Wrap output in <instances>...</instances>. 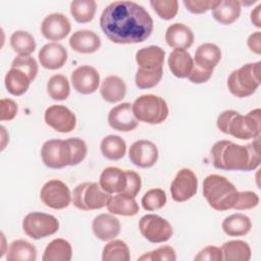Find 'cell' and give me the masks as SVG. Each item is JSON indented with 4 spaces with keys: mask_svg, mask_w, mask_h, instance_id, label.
I'll return each instance as SVG.
<instances>
[{
    "mask_svg": "<svg viewBox=\"0 0 261 261\" xmlns=\"http://www.w3.org/2000/svg\"><path fill=\"white\" fill-rule=\"evenodd\" d=\"M100 27L113 43L137 44L150 37L154 23L142 5L133 1H114L102 11Z\"/></svg>",
    "mask_w": 261,
    "mask_h": 261,
    "instance_id": "cell-1",
    "label": "cell"
},
{
    "mask_svg": "<svg viewBox=\"0 0 261 261\" xmlns=\"http://www.w3.org/2000/svg\"><path fill=\"white\" fill-rule=\"evenodd\" d=\"M259 148V137L246 146L227 140L218 141L211 148L213 166L222 170H254L261 161Z\"/></svg>",
    "mask_w": 261,
    "mask_h": 261,
    "instance_id": "cell-2",
    "label": "cell"
},
{
    "mask_svg": "<svg viewBox=\"0 0 261 261\" xmlns=\"http://www.w3.org/2000/svg\"><path fill=\"white\" fill-rule=\"evenodd\" d=\"M239 191L226 177L210 174L203 181V195L209 206L216 211L233 209Z\"/></svg>",
    "mask_w": 261,
    "mask_h": 261,
    "instance_id": "cell-3",
    "label": "cell"
},
{
    "mask_svg": "<svg viewBox=\"0 0 261 261\" xmlns=\"http://www.w3.org/2000/svg\"><path fill=\"white\" fill-rule=\"evenodd\" d=\"M261 62L247 63L231 71L227 79L229 92L239 98H245L255 93L260 85Z\"/></svg>",
    "mask_w": 261,
    "mask_h": 261,
    "instance_id": "cell-4",
    "label": "cell"
},
{
    "mask_svg": "<svg viewBox=\"0 0 261 261\" xmlns=\"http://www.w3.org/2000/svg\"><path fill=\"white\" fill-rule=\"evenodd\" d=\"M133 112L139 121L159 124L168 116L166 101L156 95L148 94L138 97L132 104Z\"/></svg>",
    "mask_w": 261,
    "mask_h": 261,
    "instance_id": "cell-5",
    "label": "cell"
},
{
    "mask_svg": "<svg viewBox=\"0 0 261 261\" xmlns=\"http://www.w3.org/2000/svg\"><path fill=\"white\" fill-rule=\"evenodd\" d=\"M111 194L105 192L97 182H83L77 185L72 192L73 205L83 211L97 210L107 206Z\"/></svg>",
    "mask_w": 261,
    "mask_h": 261,
    "instance_id": "cell-6",
    "label": "cell"
},
{
    "mask_svg": "<svg viewBox=\"0 0 261 261\" xmlns=\"http://www.w3.org/2000/svg\"><path fill=\"white\" fill-rule=\"evenodd\" d=\"M260 116L261 110L259 108L245 115L236 111L228 122L226 135L240 140L258 138L260 135Z\"/></svg>",
    "mask_w": 261,
    "mask_h": 261,
    "instance_id": "cell-7",
    "label": "cell"
},
{
    "mask_svg": "<svg viewBox=\"0 0 261 261\" xmlns=\"http://www.w3.org/2000/svg\"><path fill=\"white\" fill-rule=\"evenodd\" d=\"M59 228L57 218L43 212H31L22 220V229L27 236L40 240L54 234Z\"/></svg>",
    "mask_w": 261,
    "mask_h": 261,
    "instance_id": "cell-8",
    "label": "cell"
},
{
    "mask_svg": "<svg viewBox=\"0 0 261 261\" xmlns=\"http://www.w3.org/2000/svg\"><path fill=\"white\" fill-rule=\"evenodd\" d=\"M41 158L49 168L60 169L70 166L71 149L67 140L53 139L46 141L41 148Z\"/></svg>",
    "mask_w": 261,
    "mask_h": 261,
    "instance_id": "cell-9",
    "label": "cell"
},
{
    "mask_svg": "<svg viewBox=\"0 0 261 261\" xmlns=\"http://www.w3.org/2000/svg\"><path fill=\"white\" fill-rule=\"evenodd\" d=\"M139 229L142 236L153 244L167 242L173 232L169 221L156 214L144 215L139 221Z\"/></svg>",
    "mask_w": 261,
    "mask_h": 261,
    "instance_id": "cell-10",
    "label": "cell"
},
{
    "mask_svg": "<svg viewBox=\"0 0 261 261\" xmlns=\"http://www.w3.org/2000/svg\"><path fill=\"white\" fill-rule=\"evenodd\" d=\"M40 198L47 207L55 210L68 207L71 202L69 188L59 179L48 180L41 189Z\"/></svg>",
    "mask_w": 261,
    "mask_h": 261,
    "instance_id": "cell-11",
    "label": "cell"
},
{
    "mask_svg": "<svg viewBox=\"0 0 261 261\" xmlns=\"http://www.w3.org/2000/svg\"><path fill=\"white\" fill-rule=\"evenodd\" d=\"M198 189V178L189 168H181L174 176L171 186V197L175 202H186L194 197Z\"/></svg>",
    "mask_w": 261,
    "mask_h": 261,
    "instance_id": "cell-12",
    "label": "cell"
},
{
    "mask_svg": "<svg viewBox=\"0 0 261 261\" xmlns=\"http://www.w3.org/2000/svg\"><path fill=\"white\" fill-rule=\"evenodd\" d=\"M45 122L58 133H70L76 124L75 114L64 105L49 106L44 114Z\"/></svg>",
    "mask_w": 261,
    "mask_h": 261,
    "instance_id": "cell-13",
    "label": "cell"
},
{
    "mask_svg": "<svg viewBox=\"0 0 261 261\" xmlns=\"http://www.w3.org/2000/svg\"><path fill=\"white\" fill-rule=\"evenodd\" d=\"M128 157L134 165L149 168L155 165L158 160V149L151 141L139 140L130 145Z\"/></svg>",
    "mask_w": 261,
    "mask_h": 261,
    "instance_id": "cell-14",
    "label": "cell"
},
{
    "mask_svg": "<svg viewBox=\"0 0 261 261\" xmlns=\"http://www.w3.org/2000/svg\"><path fill=\"white\" fill-rule=\"evenodd\" d=\"M70 80L73 89L83 95L96 92L100 84L99 72L90 65H82L75 68L71 73Z\"/></svg>",
    "mask_w": 261,
    "mask_h": 261,
    "instance_id": "cell-15",
    "label": "cell"
},
{
    "mask_svg": "<svg viewBox=\"0 0 261 261\" xmlns=\"http://www.w3.org/2000/svg\"><path fill=\"white\" fill-rule=\"evenodd\" d=\"M108 124L118 132L134 130L138 126L139 120L133 112L132 104L125 102L114 106L108 113Z\"/></svg>",
    "mask_w": 261,
    "mask_h": 261,
    "instance_id": "cell-16",
    "label": "cell"
},
{
    "mask_svg": "<svg viewBox=\"0 0 261 261\" xmlns=\"http://www.w3.org/2000/svg\"><path fill=\"white\" fill-rule=\"evenodd\" d=\"M71 30L67 16L62 13H51L41 23V33L49 41H60L64 39Z\"/></svg>",
    "mask_w": 261,
    "mask_h": 261,
    "instance_id": "cell-17",
    "label": "cell"
},
{
    "mask_svg": "<svg viewBox=\"0 0 261 261\" xmlns=\"http://www.w3.org/2000/svg\"><path fill=\"white\" fill-rule=\"evenodd\" d=\"M38 57L44 68L55 70L61 68L65 64L67 60V51L61 44L52 42L41 48Z\"/></svg>",
    "mask_w": 261,
    "mask_h": 261,
    "instance_id": "cell-18",
    "label": "cell"
},
{
    "mask_svg": "<svg viewBox=\"0 0 261 261\" xmlns=\"http://www.w3.org/2000/svg\"><path fill=\"white\" fill-rule=\"evenodd\" d=\"M120 221L112 214H100L93 219L92 229L96 238L101 241L115 239L120 232Z\"/></svg>",
    "mask_w": 261,
    "mask_h": 261,
    "instance_id": "cell-19",
    "label": "cell"
},
{
    "mask_svg": "<svg viewBox=\"0 0 261 261\" xmlns=\"http://www.w3.org/2000/svg\"><path fill=\"white\" fill-rule=\"evenodd\" d=\"M69 46L72 50L79 53L91 54L99 50L101 39L93 31L81 30L71 35L69 38Z\"/></svg>",
    "mask_w": 261,
    "mask_h": 261,
    "instance_id": "cell-20",
    "label": "cell"
},
{
    "mask_svg": "<svg viewBox=\"0 0 261 261\" xmlns=\"http://www.w3.org/2000/svg\"><path fill=\"white\" fill-rule=\"evenodd\" d=\"M100 187L109 194H120L126 187V173L118 167H106L99 177Z\"/></svg>",
    "mask_w": 261,
    "mask_h": 261,
    "instance_id": "cell-21",
    "label": "cell"
},
{
    "mask_svg": "<svg viewBox=\"0 0 261 261\" xmlns=\"http://www.w3.org/2000/svg\"><path fill=\"white\" fill-rule=\"evenodd\" d=\"M165 41L174 49H188L194 43L193 31L186 24L175 22L170 24L165 33Z\"/></svg>",
    "mask_w": 261,
    "mask_h": 261,
    "instance_id": "cell-22",
    "label": "cell"
},
{
    "mask_svg": "<svg viewBox=\"0 0 261 261\" xmlns=\"http://www.w3.org/2000/svg\"><path fill=\"white\" fill-rule=\"evenodd\" d=\"M241 8V3L237 0H214L212 16L222 24H231L240 17Z\"/></svg>",
    "mask_w": 261,
    "mask_h": 261,
    "instance_id": "cell-23",
    "label": "cell"
},
{
    "mask_svg": "<svg viewBox=\"0 0 261 261\" xmlns=\"http://www.w3.org/2000/svg\"><path fill=\"white\" fill-rule=\"evenodd\" d=\"M167 62L171 73L178 79L188 77L194 64L191 54L185 49H174L169 54Z\"/></svg>",
    "mask_w": 261,
    "mask_h": 261,
    "instance_id": "cell-24",
    "label": "cell"
},
{
    "mask_svg": "<svg viewBox=\"0 0 261 261\" xmlns=\"http://www.w3.org/2000/svg\"><path fill=\"white\" fill-rule=\"evenodd\" d=\"M220 59L221 51L219 47L212 43H204L197 48L194 63L203 69L213 71Z\"/></svg>",
    "mask_w": 261,
    "mask_h": 261,
    "instance_id": "cell-25",
    "label": "cell"
},
{
    "mask_svg": "<svg viewBox=\"0 0 261 261\" xmlns=\"http://www.w3.org/2000/svg\"><path fill=\"white\" fill-rule=\"evenodd\" d=\"M100 94L108 103L119 102L126 94L125 83L117 75H108L101 83Z\"/></svg>",
    "mask_w": 261,
    "mask_h": 261,
    "instance_id": "cell-26",
    "label": "cell"
},
{
    "mask_svg": "<svg viewBox=\"0 0 261 261\" xmlns=\"http://www.w3.org/2000/svg\"><path fill=\"white\" fill-rule=\"evenodd\" d=\"M164 50L159 46H148L136 53V61L142 68H161L164 63Z\"/></svg>",
    "mask_w": 261,
    "mask_h": 261,
    "instance_id": "cell-27",
    "label": "cell"
},
{
    "mask_svg": "<svg viewBox=\"0 0 261 261\" xmlns=\"http://www.w3.org/2000/svg\"><path fill=\"white\" fill-rule=\"evenodd\" d=\"M106 207L110 213L121 216H134L139 212V205L135 198L121 193L111 196Z\"/></svg>",
    "mask_w": 261,
    "mask_h": 261,
    "instance_id": "cell-28",
    "label": "cell"
},
{
    "mask_svg": "<svg viewBox=\"0 0 261 261\" xmlns=\"http://www.w3.org/2000/svg\"><path fill=\"white\" fill-rule=\"evenodd\" d=\"M31 83L32 81L25 72L14 67H10L4 79L6 90L13 96L23 95L29 90Z\"/></svg>",
    "mask_w": 261,
    "mask_h": 261,
    "instance_id": "cell-29",
    "label": "cell"
},
{
    "mask_svg": "<svg viewBox=\"0 0 261 261\" xmlns=\"http://www.w3.org/2000/svg\"><path fill=\"white\" fill-rule=\"evenodd\" d=\"M72 257V248L64 239H55L45 248L43 261H69Z\"/></svg>",
    "mask_w": 261,
    "mask_h": 261,
    "instance_id": "cell-30",
    "label": "cell"
},
{
    "mask_svg": "<svg viewBox=\"0 0 261 261\" xmlns=\"http://www.w3.org/2000/svg\"><path fill=\"white\" fill-rule=\"evenodd\" d=\"M221 227L229 237H241L247 234L251 230L252 222L247 215L234 213L224 218Z\"/></svg>",
    "mask_w": 261,
    "mask_h": 261,
    "instance_id": "cell-31",
    "label": "cell"
},
{
    "mask_svg": "<svg viewBox=\"0 0 261 261\" xmlns=\"http://www.w3.org/2000/svg\"><path fill=\"white\" fill-rule=\"evenodd\" d=\"M36 258V247L25 240L13 241L6 252L7 261H35Z\"/></svg>",
    "mask_w": 261,
    "mask_h": 261,
    "instance_id": "cell-32",
    "label": "cell"
},
{
    "mask_svg": "<svg viewBox=\"0 0 261 261\" xmlns=\"http://www.w3.org/2000/svg\"><path fill=\"white\" fill-rule=\"evenodd\" d=\"M222 258L226 261H249L251 259V248L248 243L241 240H232L221 246Z\"/></svg>",
    "mask_w": 261,
    "mask_h": 261,
    "instance_id": "cell-33",
    "label": "cell"
},
{
    "mask_svg": "<svg viewBox=\"0 0 261 261\" xmlns=\"http://www.w3.org/2000/svg\"><path fill=\"white\" fill-rule=\"evenodd\" d=\"M100 150L105 158L109 160H119L125 155L126 144L121 137L109 135L101 141Z\"/></svg>",
    "mask_w": 261,
    "mask_h": 261,
    "instance_id": "cell-34",
    "label": "cell"
},
{
    "mask_svg": "<svg viewBox=\"0 0 261 261\" xmlns=\"http://www.w3.org/2000/svg\"><path fill=\"white\" fill-rule=\"evenodd\" d=\"M10 46L19 56H30L36 49V42L29 32L16 31L10 37Z\"/></svg>",
    "mask_w": 261,
    "mask_h": 261,
    "instance_id": "cell-35",
    "label": "cell"
},
{
    "mask_svg": "<svg viewBox=\"0 0 261 261\" xmlns=\"http://www.w3.org/2000/svg\"><path fill=\"white\" fill-rule=\"evenodd\" d=\"M97 3L94 0H74L70 3V13L80 23L90 22L96 13Z\"/></svg>",
    "mask_w": 261,
    "mask_h": 261,
    "instance_id": "cell-36",
    "label": "cell"
},
{
    "mask_svg": "<svg viewBox=\"0 0 261 261\" xmlns=\"http://www.w3.org/2000/svg\"><path fill=\"white\" fill-rule=\"evenodd\" d=\"M129 259V249L121 240H113L106 244L103 248V261H128Z\"/></svg>",
    "mask_w": 261,
    "mask_h": 261,
    "instance_id": "cell-37",
    "label": "cell"
},
{
    "mask_svg": "<svg viewBox=\"0 0 261 261\" xmlns=\"http://www.w3.org/2000/svg\"><path fill=\"white\" fill-rule=\"evenodd\" d=\"M47 92L53 100H65L70 93V87L66 76L62 74L52 75L47 83Z\"/></svg>",
    "mask_w": 261,
    "mask_h": 261,
    "instance_id": "cell-38",
    "label": "cell"
},
{
    "mask_svg": "<svg viewBox=\"0 0 261 261\" xmlns=\"http://www.w3.org/2000/svg\"><path fill=\"white\" fill-rule=\"evenodd\" d=\"M163 75V68H142L139 67L135 83L139 89H151L159 84Z\"/></svg>",
    "mask_w": 261,
    "mask_h": 261,
    "instance_id": "cell-39",
    "label": "cell"
},
{
    "mask_svg": "<svg viewBox=\"0 0 261 261\" xmlns=\"http://www.w3.org/2000/svg\"><path fill=\"white\" fill-rule=\"evenodd\" d=\"M166 194L162 189H151L142 198V206L147 211L161 209L166 204Z\"/></svg>",
    "mask_w": 261,
    "mask_h": 261,
    "instance_id": "cell-40",
    "label": "cell"
},
{
    "mask_svg": "<svg viewBox=\"0 0 261 261\" xmlns=\"http://www.w3.org/2000/svg\"><path fill=\"white\" fill-rule=\"evenodd\" d=\"M150 5L158 16L162 19H172L178 10V2L176 0H151Z\"/></svg>",
    "mask_w": 261,
    "mask_h": 261,
    "instance_id": "cell-41",
    "label": "cell"
},
{
    "mask_svg": "<svg viewBox=\"0 0 261 261\" xmlns=\"http://www.w3.org/2000/svg\"><path fill=\"white\" fill-rule=\"evenodd\" d=\"M139 260L144 261H174L176 254L172 247L162 246L153 251L147 252L139 257Z\"/></svg>",
    "mask_w": 261,
    "mask_h": 261,
    "instance_id": "cell-42",
    "label": "cell"
},
{
    "mask_svg": "<svg viewBox=\"0 0 261 261\" xmlns=\"http://www.w3.org/2000/svg\"><path fill=\"white\" fill-rule=\"evenodd\" d=\"M11 67L18 68L25 72L31 81L33 82L38 73V63L35 58L31 56H17L13 59L11 63Z\"/></svg>",
    "mask_w": 261,
    "mask_h": 261,
    "instance_id": "cell-43",
    "label": "cell"
},
{
    "mask_svg": "<svg viewBox=\"0 0 261 261\" xmlns=\"http://www.w3.org/2000/svg\"><path fill=\"white\" fill-rule=\"evenodd\" d=\"M71 149V163L70 166L77 165L81 163L87 155V145L85 141L80 138L66 139Z\"/></svg>",
    "mask_w": 261,
    "mask_h": 261,
    "instance_id": "cell-44",
    "label": "cell"
},
{
    "mask_svg": "<svg viewBox=\"0 0 261 261\" xmlns=\"http://www.w3.org/2000/svg\"><path fill=\"white\" fill-rule=\"evenodd\" d=\"M259 204V197L251 191L239 192L237 202L233 206L234 210H249L255 208Z\"/></svg>",
    "mask_w": 261,
    "mask_h": 261,
    "instance_id": "cell-45",
    "label": "cell"
},
{
    "mask_svg": "<svg viewBox=\"0 0 261 261\" xmlns=\"http://www.w3.org/2000/svg\"><path fill=\"white\" fill-rule=\"evenodd\" d=\"M126 173V187L121 194L135 198L142 187V179L138 172L134 170H125Z\"/></svg>",
    "mask_w": 261,
    "mask_h": 261,
    "instance_id": "cell-46",
    "label": "cell"
},
{
    "mask_svg": "<svg viewBox=\"0 0 261 261\" xmlns=\"http://www.w3.org/2000/svg\"><path fill=\"white\" fill-rule=\"evenodd\" d=\"M195 261H221L222 252L221 249L215 246H208L202 249L196 256Z\"/></svg>",
    "mask_w": 261,
    "mask_h": 261,
    "instance_id": "cell-47",
    "label": "cell"
},
{
    "mask_svg": "<svg viewBox=\"0 0 261 261\" xmlns=\"http://www.w3.org/2000/svg\"><path fill=\"white\" fill-rule=\"evenodd\" d=\"M186 8L195 14H201L212 8L214 0H184Z\"/></svg>",
    "mask_w": 261,
    "mask_h": 261,
    "instance_id": "cell-48",
    "label": "cell"
},
{
    "mask_svg": "<svg viewBox=\"0 0 261 261\" xmlns=\"http://www.w3.org/2000/svg\"><path fill=\"white\" fill-rule=\"evenodd\" d=\"M1 121L12 120L17 113V104L11 100L3 98L1 99Z\"/></svg>",
    "mask_w": 261,
    "mask_h": 261,
    "instance_id": "cell-49",
    "label": "cell"
},
{
    "mask_svg": "<svg viewBox=\"0 0 261 261\" xmlns=\"http://www.w3.org/2000/svg\"><path fill=\"white\" fill-rule=\"evenodd\" d=\"M212 73H213V71L203 69L194 63L192 71H191L190 75L188 76V79L190 82H192L194 84H203L210 80Z\"/></svg>",
    "mask_w": 261,
    "mask_h": 261,
    "instance_id": "cell-50",
    "label": "cell"
},
{
    "mask_svg": "<svg viewBox=\"0 0 261 261\" xmlns=\"http://www.w3.org/2000/svg\"><path fill=\"white\" fill-rule=\"evenodd\" d=\"M234 112H236V110H225V111L221 112L219 114V116L217 117V121H216L217 127L220 132H222L225 135H226V129H227L228 122H229V120H230V118H231V116L233 115Z\"/></svg>",
    "mask_w": 261,
    "mask_h": 261,
    "instance_id": "cell-51",
    "label": "cell"
},
{
    "mask_svg": "<svg viewBox=\"0 0 261 261\" xmlns=\"http://www.w3.org/2000/svg\"><path fill=\"white\" fill-rule=\"evenodd\" d=\"M247 45L252 52L259 55L261 53V33L255 32L250 35L247 40Z\"/></svg>",
    "mask_w": 261,
    "mask_h": 261,
    "instance_id": "cell-52",
    "label": "cell"
},
{
    "mask_svg": "<svg viewBox=\"0 0 261 261\" xmlns=\"http://www.w3.org/2000/svg\"><path fill=\"white\" fill-rule=\"evenodd\" d=\"M260 9H261V4H259L255 9L251 11V21L252 23L257 27L261 28V20H260Z\"/></svg>",
    "mask_w": 261,
    "mask_h": 261,
    "instance_id": "cell-53",
    "label": "cell"
}]
</instances>
